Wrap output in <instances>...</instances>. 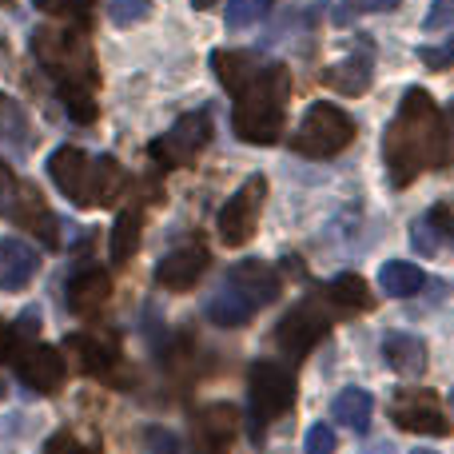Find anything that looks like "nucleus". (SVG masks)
Masks as SVG:
<instances>
[{
    "label": "nucleus",
    "instance_id": "2",
    "mask_svg": "<svg viewBox=\"0 0 454 454\" xmlns=\"http://www.w3.org/2000/svg\"><path fill=\"white\" fill-rule=\"evenodd\" d=\"M231 112V128L243 144H267L279 140L283 116H287V96H291V72L283 64H259L255 76L239 88Z\"/></svg>",
    "mask_w": 454,
    "mask_h": 454
},
{
    "label": "nucleus",
    "instance_id": "32",
    "mask_svg": "<svg viewBox=\"0 0 454 454\" xmlns=\"http://www.w3.org/2000/svg\"><path fill=\"white\" fill-rule=\"evenodd\" d=\"M403 0H339V8L331 16H335V24H351L359 20V16H371V12H391V8H399Z\"/></svg>",
    "mask_w": 454,
    "mask_h": 454
},
{
    "label": "nucleus",
    "instance_id": "25",
    "mask_svg": "<svg viewBox=\"0 0 454 454\" xmlns=\"http://www.w3.org/2000/svg\"><path fill=\"white\" fill-rule=\"evenodd\" d=\"M140 227H144L140 207H128V212L116 215V223H112V243H108L112 263H128V259L136 255V247H140Z\"/></svg>",
    "mask_w": 454,
    "mask_h": 454
},
{
    "label": "nucleus",
    "instance_id": "15",
    "mask_svg": "<svg viewBox=\"0 0 454 454\" xmlns=\"http://www.w3.org/2000/svg\"><path fill=\"white\" fill-rule=\"evenodd\" d=\"M447 243H454V212L447 204H434L431 212H423L411 227V247L419 251V255L434 259Z\"/></svg>",
    "mask_w": 454,
    "mask_h": 454
},
{
    "label": "nucleus",
    "instance_id": "22",
    "mask_svg": "<svg viewBox=\"0 0 454 454\" xmlns=\"http://www.w3.org/2000/svg\"><path fill=\"white\" fill-rule=\"evenodd\" d=\"M331 415H335L343 427H351L355 434H363L371 427V415H375V399H371L367 391H359V387H347V391L335 395Z\"/></svg>",
    "mask_w": 454,
    "mask_h": 454
},
{
    "label": "nucleus",
    "instance_id": "38",
    "mask_svg": "<svg viewBox=\"0 0 454 454\" xmlns=\"http://www.w3.org/2000/svg\"><path fill=\"white\" fill-rule=\"evenodd\" d=\"M12 188H16V184H12V172H8V168L0 164V212H4V207L12 204Z\"/></svg>",
    "mask_w": 454,
    "mask_h": 454
},
{
    "label": "nucleus",
    "instance_id": "28",
    "mask_svg": "<svg viewBox=\"0 0 454 454\" xmlns=\"http://www.w3.org/2000/svg\"><path fill=\"white\" fill-rule=\"evenodd\" d=\"M207 319H212L215 327H247V323L255 319V311H251L247 303H239L231 291L220 287L212 295V303H207Z\"/></svg>",
    "mask_w": 454,
    "mask_h": 454
},
{
    "label": "nucleus",
    "instance_id": "20",
    "mask_svg": "<svg viewBox=\"0 0 454 454\" xmlns=\"http://www.w3.org/2000/svg\"><path fill=\"white\" fill-rule=\"evenodd\" d=\"M12 215L20 227H28L32 235H40V239L48 243V247H56L60 243V235H56V215L48 212L44 196H40L36 188H20L12 196Z\"/></svg>",
    "mask_w": 454,
    "mask_h": 454
},
{
    "label": "nucleus",
    "instance_id": "13",
    "mask_svg": "<svg viewBox=\"0 0 454 454\" xmlns=\"http://www.w3.org/2000/svg\"><path fill=\"white\" fill-rule=\"evenodd\" d=\"M16 371H20L24 387L36 395H52L56 387L64 383V355L48 343H28L16 359Z\"/></svg>",
    "mask_w": 454,
    "mask_h": 454
},
{
    "label": "nucleus",
    "instance_id": "9",
    "mask_svg": "<svg viewBox=\"0 0 454 454\" xmlns=\"http://www.w3.org/2000/svg\"><path fill=\"white\" fill-rule=\"evenodd\" d=\"M48 176L52 184L72 200L76 207L92 204V180H96V156H84L76 144H64L48 156Z\"/></svg>",
    "mask_w": 454,
    "mask_h": 454
},
{
    "label": "nucleus",
    "instance_id": "4",
    "mask_svg": "<svg viewBox=\"0 0 454 454\" xmlns=\"http://www.w3.org/2000/svg\"><path fill=\"white\" fill-rule=\"evenodd\" d=\"M351 140H355V120L339 104L319 100L303 112L299 128L291 132V152L311 160H327V156H339Z\"/></svg>",
    "mask_w": 454,
    "mask_h": 454
},
{
    "label": "nucleus",
    "instance_id": "8",
    "mask_svg": "<svg viewBox=\"0 0 454 454\" xmlns=\"http://www.w3.org/2000/svg\"><path fill=\"white\" fill-rule=\"evenodd\" d=\"M263 196H267V180H263V176H247V180H243L239 188L227 196V204L220 207V220H215V231H220L223 247H243V243L255 235Z\"/></svg>",
    "mask_w": 454,
    "mask_h": 454
},
{
    "label": "nucleus",
    "instance_id": "41",
    "mask_svg": "<svg viewBox=\"0 0 454 454\" xmlns=\"http://www.w3.org/2000/svg\"><path fill=\"white\" fill-rule=\"evenodd\" d=\"M192 4H196V8H200V12H207V8H212V4H215V0H192Z\"/></svg>",
    "mask_w": 454,
    "mask_h": 454
},
{
    "label": "nucleus",
    "instance_id": "17",
    "mask_svg": "<svg viewBox=\"0 0 454 454\" xmlns=\"http://www.w3.org/2000/svg\"><path fill=\"white\" fill-rule=\"evenodd\" d=\"M40 259L36 251L24 239H12V235H0V291H20L32 283Z\"/></svg>",
    "mask_w": 454,
    "mask_h": 454
},
{
    "label": "nucleus",
    "instance_id": "33",
    "mask_svg": "<svg viewBox=\"0 0 454 454\" xmlns=\"http://www.w3.org/2000/svg\"><path fill=\"white\" fill-rule=\"evenodd\" d=\"M40 454H100L96 442H80L72 431H56L52 439H44V450Z\"/></svg>",
    "mask_w": 454,
    "mask_h": 454
},
{
    "label": "nucleus",
    "instance_id": "3",
    "mask_svg": "<svg viewBox=\"0 0 454 454\" xmlns=\"http://www.w3.org/2000/svg\"><path fill=\"white\" fill-rule=\"evenodd\" d=\"M32 56L44 64L48 76L64 84H96V68H92V48L80 24H44L32 32Z\"/></svg>",
    "mask_w": 454,
    "mask_h": 454
},
{
    "label": "nucleus",
    "instance_id": "6",
    "mask_svg": "<svg viewBox=\"0 0 454 454\" xmlns=\"http://www.w3.org/2000/svg\"><path fill=\"white\" fill-rule=\"evenodd\" d=\"M207 144H212V116L200 108V112L180 116L164 136H156V140L148 144V156L156 160V168L168 172V168L196 164V156L207 148Z\"/></svg>",
    "mask_w": 454,
    "mask_h": 454
},
{
    "label": "nucleus",
    "instance_id": "37",
    "mask_svg": "<svg viewBox=\"0 0 454 454\" xmlns=\"http://www.w3.org/2000/svg\"><path fill=\"white\" fill-rule=\"evenodd\" d=\"M450 24H454V0H431L423 28L427 32H439V28H450Z\"/></svg>",
    "mask_w": 454,
    "mask_h": 454
},
{
    "label": "nucleus",
    "instance_id": "26",
    "mask_svg": "<svg viewBox=\"0 0 454 454\" xmlns=\"http://www.w3.org/2000/svg\"><path fill=\"white\" fill-rule=\"evenodd\" d=\"M128 176H124V164L116 156H96V180H92V204L88 207H108L116 204V196L124 192Z\"/></svg>",
    "mask_w": 454,
    "mask_h": 454
},
{
    "label": "nucleus",
    "instance_id": "29",
    "mask_svg": "<svg viewBox=\"0 0 454 454\" xmlns=\"http://www.w3.org/2000/svg\"><path fill=\"white\" fill-rule=\"evenodd\" d=\"M60 104L76 124H92L96 120V84H64Z\"/></svg>",
    "mask_w": 454,
    "mask_h": 454
},
{
    "label": "nucleus",
    "instance_id": "1",
    "mask_svg": "<svg viewBox=\"0 0 454 454\" xmlns=\"http://www.w3.org/2000/svg\"><path fill=\"white\" fill-rule=\"evenodd\" d=\"M447 160H450V136L431 92L407 88L383 136L387 180H391V188H407L431 168H447Z\"/></svg>",
    "mask_w": 454,
    "mask_h": 454
},
{
    "label": "nucleus",
    "instance_id": "12",
    "mask_svg": "<svg viewBox=\"0 0 454 454\" xmlns=\"http://www.w3.org/2000/svg\"><path fill=\"white\" fill-rule=\"evenodd\" d=\"M207 263H212V255H207L200 243H184V247H172L156 263V283L164 291H188L204 279Z\"/></svg>",
    "mask_w": 454,
    "mask_h": 454
},
{
    "label": "nucleus",
    "instance_id": "11",
    "mask_svg": "<svg viewBox=\"0 0 454 454\" xmlns=\"http://www.w3.org/2000/svg\"><path fill=\"white\" fill-rule=\"evenodd\" d=\"M391 419L411 434H431V439L450 434V419L442 415V407L431 395H419V391H403L391 407Z\"/></svg>",
    "mask_w": 454,
    "mask_h": 454
},
{
    "label": "nucleus",
    "instance_id": "30",
    "mask_svg": "<svg viewBox=\"0 0 454 454\" xmlns=\"http://www.w3.org/2000/svg\"><path fill=\"white\" fill-rule=\"evenodd\" d=\"M104 16L116 28H132V24H144L152 16V0H104Z\"/></svg>",
    "mask_w": 454,
    "mask_h": 454
},
{
    "label": "nucleus",
    "instance_id": "7",
    "mask_svg": "<svg viewBox=\"0 0 454 454\" xmlns=\"http://www.w3.org/2000/svg\"><path fill=\"white\" fill-rule=\"evenodd\" d=\"M327 307H331L327 295H311V299H303V303H295L279 319V327H275V347H279L283 355H291V359L307 355L331 331V311Z\"/></svg>",
    "mask_w": 454,
    "mask_h": 454
},
{
    "label": "nucleus",
    "instance_id": "35",
    "mask_svg": "<svg viewBox=\"0 0 454 454\" xmlns=\"http://www.w3.org/2000/svg\"><path fill=\"white\" fill-rule=\"evenodd\" d=\"M419 60H423L427 68H434V72L454 68V36L447 40V44H423L419 48Z\"/></svg>",
    "mask_w": 454,
    "mask_h": 454
},
{
    "label": "nucleus",
    "instance_id": "31",
    "mask_svg": "<svg viewBox=\"0 0 454 454\" xmlns=\"http://www.w3.org/2000/svg\"><path fill=\"white\" fill-rule=\"evenodd\" d=\"M267 12H271V0H227L223 24L227 28H247V24L263 20Z\"/></svg>",
    "mask_w": 454,
    "mask_h": 454
},
{
    "label": "nucleus",
    "instance_id": "36",
    "mask_svg": "<svg viewBox=\"0 0 454 454\" xmlns=\"http://www.w3.org/2000/svg\"><path fill=\"white\" fill-rule=\"evenodd\" d=\"M144 447H148V454H180V439L172 431H164V427H148L144 431Z\"/></svg>",
    "mask_w": 454,
    "mask_h": 454
},
{
    "label": "nucleus",
    "instance_id": "42",
    "mask_svg": "<svg viewBox=\"0 0 454 454\" xmlns=\"http://www.w3.org/2000/svg\"><path fill=\"white\" fill-rule=\"evenodd\" d=\"M0 4H4V8H12V4H16V0H0Z\"/></svg>",
    "mask_w": 454,
    "mask_h": 454
},
{
    "label": "nucleus",
    "instance_id": "27",
    "mask_svg": "<svg viewBox=\"0 0 454 454\" xmlns=\"http://www.w3.org/2000/svg\"><path fill=\"white\" fill-rule=\"evenodd\" d=\"M327 299L335 303V311H371V291L359 275H335L327 283Z\"/></svg>",
    "mask_w": 454,
    "mask_h": 454
},
{
    "label": "nucleus",
    "instance_id": "19",
    "mask_svg": "<svg viewBox=\"0 0 454 454\" xmlns=\"http://www.w3.org/2000/svg\"><path fill=\"white\" fill-rule=\"evenodd\" d=\"M319 80L327 88H335L339 96H363L371 88V80H375V68H371L367 52H355L339 64H327V68L319 72Z\"/></svg>",
    "mask_w": 454,
    "mask_h": 454
},
{
    "label": "nucleus",
    "instance_id": "43",
    "mask_svg": "<svg viewBox=\"0 0 454 454\" xmlns=\"http://www.w3.org/2000/svg\"><path fill=\"white\" fill-rule=\"evenodd\" d=\"M0 399H4V383H0Z\"/></svg>",
    "mask_w": 454,
    "mask_h": 454
},
{
    "label": "nucleus",
    "instance_id": "14",
    "mask_svg": "<svg viewBox=\"0 0 454 454\" xmlns=\"http://www.w3.org/2000/svg\"><path fill=\"white\" fill-rule=\"evenodd\" d=\"M235 431H239V415L231 403H207L196 415V454H227Z\"/></svg>",
    "mask_w": 454,
    "mask_h": 454
},
{
    "label": "nucleus",
    "instance_id": "34",
    "mask_svg": "<svg viewBox=\"0 0 454 454\" xmlns=\"http://www.w3.org/2000/svg\"><path fill=\"white\" fill-rule=\"evenodd\" d=\"M303 450H307V454H335V450H339L335 431H331L327 423H315L311 431H307V439H303Z\"/></svg>",
    "mask_w": 454,
    "mask_h": 454
},
{
    "label": "nucleus",
    "instance_id": "39",
    "mask_svg": "<svg viewBox=\"0 0 454 454\" xmlns=\"http://www.w3.org/2000/svg\"><path fill=\"white\" fill-rule=\"evenodd\" d=\"M8 351H12V327H8V323H0V363L12 359Z\"/></svg>",
    "mask_w": 454,
    "mask_h": 454
},
{
    "label": "nucleus",
    "instance_id": "18",
    "mask_svg": "<svg viewBox=\"0 0 454 454\" xmlns=\"http://www.w3.org/2000/svg\"><path fill=\"white\" fill-rule=\"evenodd\" d=\"M383 363L395 371V375L419 379L427 371V343L407 331H387L383 335Z\"/></svg>",
    "mask_w": 454,
    "mask_h": 454
},
{
    "label": "nucleus",
    "instance_id": "44",
    "mask_svg": "<svg viewBox=\"0 0 454 454\" xmlns=\"http://www.w3.org/2000/svg\"><path fill=\"white\" fill-rule=\"evenodd\" d=\"M415 454H434V450H415Z\"/></svg>",
    "mask_w": 454,
    "mask_h": 454
},
{
    "label": "nucleus",
    "instance_id": "5",
    "mask_svg": "<svg viewBox=\"0 0 454 454\" xmlns=\"http://www.w3.org/2000/svg\"><path fill=\"white\" fill-rule=\"evenodd\" d=\"M295 403V379H291L287 367L263 359L251 367V434L263 439V431L283 419Z\"/></svg>",
    "mask_w": 454,
    "mask_h": 454
},
{
    "label": "nucleus",
    "instance_id": "21",
    "mask_svg": "<svg viewBox=\"0 0 454 454\" xmlns=\"http://www.w3.org/2000/svg\"><path fill=\"white\" fill-rule=\"evenodd\" d=\"M68 351L80 355V367L88 371V375H112V367L120 363V351L112 339H100V335H72L68 339Z\"/></svg>",
    "mask_w": 454,
    "mask_h": 454
},
{
    "label": "nucleus",
    "instance_id": "40",
    "mask_svg": "<svg viewBox=\"0 0 454 454\" xmlns=\"http://www.w3.org/2000/svg\"><path fill=\"white\" fill-rule=\"evenodd\" d=\"M367 454H395V447H387V442H383V447H371Z\"/></svg>",
    "mask_w": 454,
    "mask_h": 454
},
{
    "label": "nucleus",
    "instance_id": "10",
    "mask_svg": "<svg viewBox=\"0 0 454 454\" xmlns=\"http://www.w3.org/2000/svg\"><path fill=\"white\" fill-rule=\"evenodd\" d=\"M279 271L267 263H259V259H243V263H235L231 271H227L223 279V291H231L239 303H247L251 311H263V307H271L275 299H279Z\"/></svg>",
    "mask_w": 454,
    "mask_h": 454
},
{
    "label": "nucleus",
    "instance_id": "23",
    "mask_svg": "<svg viewBox=\"0 0 454 454\" xmlns=\"http://www.w3.org/2000/svg\"><path fill=\"white\" fill-rule=\"evenodd\" d=\"M0 144L12 152H28L32 144V124H28V112L20 108V100L0 92Z\"/></svg>",
    "mask_w": 454,
    "mask_h": 454
},
{
    "label": "nucleus",
    "instance_id": "24",
    "mask_svg": "<svg viewBox=\"0 0 454 454\" xmlns=\"http://www.w3.org/2000/svg\"><path fill=\"white\" fill-rule=\"evenodd\" d=\"M379 287L391 299H411L427 287V275L419 271L415 263H407V259H391V263H383V271H379Z\"/></svg>",
    "mask_w": 454,
    "mask_h": 454
},
{
    "label": "nucleus",
    "instance_id": "16",
    "mask_svg": "<svg viewBox=\"0 0 454 454\" xmlns=\"http://www.w3.org/2000/svg\"><path fill=\"white\" fill-rule=\"evenodd\" d=\"M112 295V279L100 271V267H84L68 279V291H64V303H68L72 315H92L108 303Z\"/></svg>",
    "mask_w": 454,
    "mask_h": 454
}]
</instances>
